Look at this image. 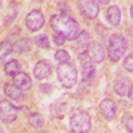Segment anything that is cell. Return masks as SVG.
I'll return each instance as SVG.
<instances>
[{"instance_id":"2e32d148","label":"cell","mask_w":133,"mask_h":133,"mask_svg":"<svg viewBox=\"0 0 133 133\" xmlns=\"http://www.w3.org/2000/svg\"><path fill=\"white\" fill-rule=\"evenodd\" d=\"M31 48H32V40H29V39H21L14 45V49L19 53L28 52V51H31Z\"/></svg>"},{"instance_id":"7c38bea8","label":"cell","mask_w":133,"mask_h":133,"mask_svg":"<svg viewBox=\"0 0 133 133\" xmlns=\"http://www.w3.org/2000/svg\"><path fill=\"white\" fill-rule=\"evenodd\" d=\"M14 84L17 88H20L21 91H27V89H29V88H31L32 81H31V77L27 73L19 72V73H16L14 76Z\"/></svg>"},{"instance_id":"ba28073f","label":"cell","mask_w":133,"mask_h":133,"mask_svg":"<svg viewBox=\"0 0 133 133\" xmlns=\"http://www.w3.org/2000/svg\"><path fill=\"white\" fill-rule=\"evenodd\" d=\"M79 7L81 9V12L88 19H96L98 16L100 8H98V4L95 2V0H80Z\"/></svg>"},{"instance_id":"8fae6325","label":"cell","mask_w":133,"mask_h":133,"mask_svg":"<svg viewBox=\"0 0 133 133\" xmlns=\"http://www.w3.org/2000/svg\"><path fill=\"white\" fill-rule=\"evenodd\" d=\"M100 110L107 120H112L116 116V104L109 98H105L100 103Z\"/></svg>"},{"instance_id":"7a4b0ae2","label":"cell","mask_w":133,"mask_h":133,"mask_svg":"<svg viewBox=\"0 0 133 133\" xmlns=\"http://www.w3.org/2000/svg\"><path fill=\"white\" fill-rule=\"evenodd\" d=\"M127 52V40L124 36L113 33L108 40V56L112 61H118Z\"/></svg>"},{"instance_id":"9a60e30c","label":"cell","mask_w":133,"mask_h":133,"mask_svg":"<svg viewBox=\"0 0 133 133\" xmlns=\"http://www.w3.org/2000/svg\"><path fill=\"white\" fill-rule=\"evenodd\" d=\"M81 71H83V79H84V80H92V79H93V76H95V73H96L93 61H88V60H85V61L83 63V68H81Z\"/></svg>"},{"instance_id":"cb8c5ba5","label":"cell","mask_w":133,"mask_h":133,"mask_svg":"<svg viewBox=\"0 0 133 133\" xmlns=\"http://www.w3.org/2000/svg\"><path fill=\"white\" fill-rule=\"evenodd\" d=\"M124 68L128 69V72L133 71V56L132 55H128V57L124 60Z\"/></svg>"},{"instance_id":"277c9868","label":"cell","mask_w":133,"mask_h":133,"mask_svg":"<svg viewBox=\"0 0 133 133\" xmlns=\"http://www.w3.org/2000/svg\"><path fill=\"white\" fill-rule=\"evenodd\" d=\"M71 128L76 133H87L91 130V117L85 110L76 109L71 115Z\"/></svg>"},{"instance_id":"ffe728a7","label":"cell","mask_w":133,"mask_h":133,"mask_svg":"<svg viewBox=\"0 0 133 133\" xmlns=\"http://www.w3.org/2000/svg\"><path fill=\"white\" fill-rule=\"evenodd\" d=\"M55 60H56L59 64L68 63L69 61V53L66 51H64V49H59L56 53H55Z\"/></svg>"},{"instance_id":"d6986e66","label":"cell","mask_w":133,"mask_h":133,"mask_svg":"<svg viewBox=\"0 0 133 133\" xmlns=\"http://www.w3.org/2000/svg\"><path fill=\"white\" fill-rule=\"evenodd\" d=\"M14 49V45L11 44L9 41H3V43H0V60H3L5 59L8 55L12 52Z\"/></svg>"},{"instance_id":"5b68a950","label":"cell","mask_w":133,"mask_h":133,"mask_svg":"<svg viewBox=\"0 0 133 133\" xmlns=\"http://www.w3.org/2000/svg\"><path fill=\"white\" fill-rule=\"evenodd\" d=\"M17 118V108L12 105L8 100L0 101V120L5 124H11Z\"/></svg>"},{"instance_id":"30bf717a","label":"cell","mask_w":133,"mask_h":133,"mask_svg":"<svg viewBox=\"0 0 133 133\" xmlns=\"http://www.w3.org/2000/svg\"><path fill=\"white\" fill-rule=\"evenodd\" d=\"M51 72H52L51 65L47 61H39V63H36L35 68H33V76H35L37 80L47 79L51 75Z\"/></svg>"},{"instance_id":"4fadbf2b","label":"cell","mask_w":133,"mask_h":133,"mask_svg":"<svg viewBox=\"0 0 133 133\" xmlns=\"http://www.w3.org/2000/svg\"><path fill=\"white\" fill-rule=\"evenodd\" d=\"M107 19L110 23V25H118L120 20H121V11L117 5L109 7L108 12H107Z\"/></svg>"},{"instance_id":"484cf974","label":"cell","mask_w":133,"mask_h":133,"mask_svg":"<svg viewBox=\"0 0 133 133\" xmlns=\"http://www.w3.org/2000/svg\"><path fill=\"white\" fill-rule=\"evenodd\" d=\"M0 7H2V0H0Z\"/></svg>"},{"instance_id":"6da1fadb","label":"cell","mask_w":133,"mask_h":133,"mask_svg":"<svg viewBox=\"0 0 133 133\" xmlns=\"http://www.w3.org/2000/svg\"><path fill=\"white\" fill-rule=\"evenodd\" d=\"M51 27L66 37V40H75L80 33V27L77 21L68 15H56L51 17Z\"/></svg>"},{"instance_id":"52a82bcc","label":"cell","mask_w":133,"mask_h":133,"mask_svg":"<svg viewBox=\"0 0 133 133\" xmlns=\"http://www.w3.org/2000/svg\"><path fill=\"white\" fill-rule=\"evenodd\" d=\"M25 24H27L28 29L32 31V32L39 31L44 25V15L40 12L39 9L31 11V12L27 15V17H25Z\"/></svg>"},{"instance_id":"3957f363","label":"cell","mask_w":133,"mask_h":133,"mask_svg":"<svg viewBox=\"0 0 133 133\" xmlns=\"http://www.w3.org/2000/svg\"><path fill=\"white\" fill-rule=\"evenodd\" d=\"M57 79L64 88H72L77 83V72L76 68L68 63L59 64L57 66Z\"/></svg>"},{"instance_id":"d4e9b609","label":"cell","mask_w":133,"mask_h":133,"mask_svg":"<svg viewBox=\"0 0 133 133\" xmlns=\"http://www.w3.org/2000/svg\"><path fill=\"white\" fill-rule=\"evenodd\" d=\"M98 2L101 3V4H108V3H109V0H98Z\"/></svg>"},{"instance_id":"44dd1931","label":"cell","mask_w":133,"mask_h":133,"mask_svg":"<svg viewBox=\"0 0 133 133\" xmlns=\"http://www.w3.org/2000/svg\"><path fill=\"white\" fill-rule=\"evenodd\" d=\"M35 43H36V45L39 48H44V49L49 48V40H48L47 35H39V36H36Z\"/></svg>"},{"instance_id":"9c48e42d","label":"cell","mask_w":133,"mask_h":133,"mask_svg":"<svg viewBox=\"0 0 133 133\" xmlns=\"http://www.w3.org/2000/svg\"><path fill=\"white\" fill-rule=\"evenodd\" d=\"M115 91L117 95L120 96H128V97H132V83L128 77H118L116 80V84H115Z\"/></svg>"},{"instance_id":"e0dca14e","label":"cell","mask_w":133,"mask_h":133,"mask_svg":"<svg viewBox=\"0 0 133 133\" xmlns=\"http://www.w3.org/2000/svg\"><path fill=\"white\" fill-rule=\"evenodd\" d=\"M19 71H20V66L16 60H11V61L5 63V65H4V72L11 77H14L16 73H19Z\"/></svg>"},{"instance_id":"603a6c76","label":"cell","mask_w":133,"mask_h":133,"mask_svg":"<svg viewBox=\"0 0 133 133\" xmlns=\"http://www.w3.org/2000/svg\"><path fill=\"white\" fill-rule=\"evenodd\" d=\"M123 123H124L125 129H127L129 133H132V132H133V121H132V117H130V116H124Z\"/></svg>"},{"instance_id":"5bb4252c","label":"cell","mask_w":133,"mask_h":133,"mask_svg":"<svg viewBox=\"0 0 133 133\" xmlns=\"http://www.w3.org/2000/svg\"><path fill=\"white\" fill-rule=\"evenodd\" d=\"M4 92H5V96H8L9 98H12V100H21V98H23L21 89H20V88H17L15 84L14 85L5 84L4 85Z\"/></svg>"},{"instance_id":"8992f818","label":"cell","mask_w":133,"mask_h":133,"mask_svg":"<svg viewBox=\"0 0 133 133\" xmlns=\"http://www.w3.org/2000/svg\"><path fill=\"white\" fill-rule=\"evenodd\" d=\"M87 55L88 57L91 59V61L93 63H101L105 59V49L100 43L92 41L88 44V48H87Z\"/></svg>"},{"instance_id":"7402d4cb","label":"cell","mask_w":133,"mask_h":133,"mask_svg":"<svg viewBox=\"0 0 133 133\" xmlns=\"http://www.w3.org/2000/svg\"><path fill=\"white\" fill-rule=\"evenodd\" d=\"M65 41H66V37L63 35V33L55 31V33H53V43L57 44V45H63Z\"/></svg>"},{"instance_id":"ac0fdd59","label":"cell","mask_w":133,"mask_h":133,"mask_svg":"<svg viewBox=\"0 0 133 133\" xmlns=\"http://www.w3.org/2000/svg\"><path fill=\"white\" fill-rule=\"evenodd\" d=\"M28 121H29L31 127H32V128H35V129L41 128V127H43V124H44V118H43L39 113H32V115L29 116Z\"/></svg>"}]
</instances>
